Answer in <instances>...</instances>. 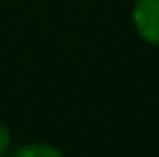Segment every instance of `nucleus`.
I'll list each match as a JSON object with an SVG mask.
<instances>
[{"label":"nucleus","instance_id":"obj_3","mask_svg":"<svg viewBox=\"0 0 159 157\" xmlns=\"http://www.w3.org/2000/svg\"><path fill=\"white\" fill-rule=\"evenodd\" d=\"M9 146H11V133L4 123H0V157L9 151Z\"/></svg>","mask_w":159,"mask_h":157},{"label":"nucleus","instance_id":"obj_1","mask_svg":"<svg viewBox=\"0 0 159 157\" xmlns=\"http://www.w3.org/2000/svg\"><path fill=\"white\" fill-rule=\"evenodd\" d=\"M133 24L144 41L159 45V0H135Z\"/></svg>","mask_w":159,"mask_h":157},{"label":"nucleus","instance_id":"obj_2","mask_svg":"<svg viewBox=\"0 0 159 157\" xmlns=\"http://www.w3.org/2000/svg\"><path fill=\"white\" fill-rule=\"evenodd\" d=\"M13 157H62V153L58 149H54L50 144H43V142H30L20 146Z\"/></svg>","mask_w":159,"mask_h":157}]
</instances>
